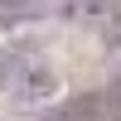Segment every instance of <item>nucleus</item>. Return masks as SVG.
Segmentation results:
<instances>
[{"instance_id": "1", "label": "nucleus", "mask_w": 121, "mask_h": 121, "mask_svg": "<svg viewBox=\"0 0 121 121\" xmlns=\"http://www.w3.org/2000/svg\"><path fill=\"white\" fill-rule=\"evenodd\" d=\"M0 78H5V87L15 97H48L53 92V73H48L44 58L24 53V48H10V53H0Z\"/></svg>"}, {"instance_id": "2", "label": "nucleus", "mask_w": 121, "mask_h": 121, "mask_svg": "<svg viewBox=\"0 0 121 121\" xmlns=\"http://www.w3.org/2000/svg\"><path fill=\"white\" fill-rule=\"evenodd\" d=\"M24 5H44V0H24Z\"/></svg>"}]
</instances>
